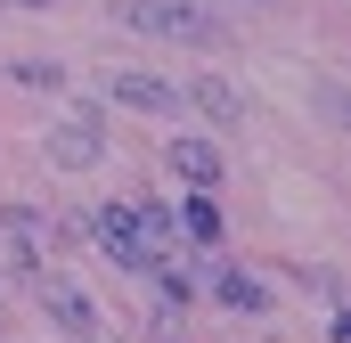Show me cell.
Masks as SVG:
<instances>
[{
	"label": "cell",
	"instance_id": "cell-1",
	"mask_svg": "<svg viewBox=\"0 0 351 343\" xmlns=\"http://www.w3.org/2000/svg\"><path fill=\"white\" fill-rule=\"evenodd\" d=\"M123 25H139V33H156V41H221V25H213V8L204 0H123Z\"/></svg>",
	"mask_w": 351,
	"mask_h": 343
},
{
	"label": "cell",
	"instance_id": "cell-2",
	"mask_svg": "<svg viewBox=\"0 0 351 343\" xmlns=\"http://www.w3.org/2000/svg\"><path fill=\"white\" fill-rule=\"evenodd\" d=\"M41 156H49L58 172H90L98 156H106V123H98V106H90V115H58L49 139H41Z\"/></svg>",
	"mask_w": 351,
	"mask_h": 343
},
{
	"label": "cell",
	"instance_id": "cell-3",
	"mask_svg": "<svg viewBox=\"0 0 351 343\" xmlns=\"http://www.w3.org/2000/svg\"><path fill=\"white\" fill-rule=\"evenodd\" d=\"M82 229H90V246L114 261V270H147V246H139V229H131V213H123V204H98Z\"/></svg>",
	"mask_w": 351,
	"mask_h": 343
},
{
	"label": "cell",
	"instance_id": "cell-4",
	"mask_svg": "<svg viewBox=\"0 0 351 343\" xmlns=\"http://www.w3.org/2000/svg\"><path fill=\"white\" fill-rule=\"evenodd\" d=\"M164 164H172V180H188V188L204 196V188H221V139H204V131H180L172 147H164Z\"/></svg>",
	"mask_w": 351,
	"mask_h": 343
},
{
	"label": "cell",
	"instance_id": "cell-5",
	"mask_svg": "<svg viewBox=\"0 0 351 343\" xmlns=\"http://www.w3.org/2000/svg\"><path fill=\"white\" fill-rule=\"evenodd\" d=\"M33 294H41V311H49L66 335H98V303H90L82 286H66V278H33Z\"/></svg>",
	"mask_w": 351,
	"mask_h": 343
},
{
	"label": "cell",
	"instance_id": "cell-6",
	"mask_svg": "<svg viewBox=\"0 0 351 343\" xmlns=\"http://www.w3.org/2000/svg\"><path fill=\"white\" fill-rule=\"evenodd\" d=\"M114 98H123V106H139V115H180V90L164 82V74H139V66H123V74H114Z\"/></svg>",
	"mask_w": 351,
	"mask_h": 343
},
{
	"label": "cell",
	"instance_id": "cell-7",
	"mask_svg": "<svg viewBox=\"0 0 351 343\" xmlns=\"http://www.w3.org/2000/svg\"><path fill=\"white\" fill-rule=\"evenodd\" d=\"M213 294H221L229 311H269V286L254 270H213Z\"/></svg>",
	"mask_w": 351,
	"mask_h": 343
},
{
	"label": "cell",
	"instance_id": "cell-8",
	"mask_svg": "<svg viewBox=\"0 0 351 343\" xmlns=\"http://www.w3.org/2000/svg\"><path fill=\"white\" fill-rule=\"evenodd\" d=\"M188 98H196V115H213V123H237V115H245L237 82H221V74H196V90H188Z\"/></svg>",
	"mask_w": 351,
	"mask_h": 343
},
{
	"label": "cell",
	"instance_id": "cell-9",
	"mask_svg": "<svg viewBox=\"0 0 351 343\" xmlns=\"http://www.w3.org/2000/svg\"><path fill=\"white\" fill-rule=\"evenodd\" d=\"M180 229H188L196 246H221V204H213V196H188V204H180Z\"/></svg>",
	"mask_w": 351,
	"mask_h": 343
},
{
	"label": "cell",
	"instance_id": "cell-10",
	"mask_svg": "<svg viewBox=\"0 0 351 343\" xmlns=\"http://www.w3.org/2000/svg\"><path fill=\"white\" fill-rule=\"evenodd\" d=\"M8 74H16L25 90H58V82H66V66H49V58H16Z\"/></svg>",
	"mask_w": 351,
	"mask_h": 343
},
{
	"label": "cell",
	"instance_id": "cell-11",
	"mask_svg": "<svg viewBox=\"0 0 351 343\" xmlns=\"http://www.w3.org/2000/svg\"><path fill=\"white\" fill-rule=\"evenodd\" d=\"M25 8H49V0H25Z\"/></svg>",
	"mask_w": 351,
	"mask_h": 343
}]
</instances>
